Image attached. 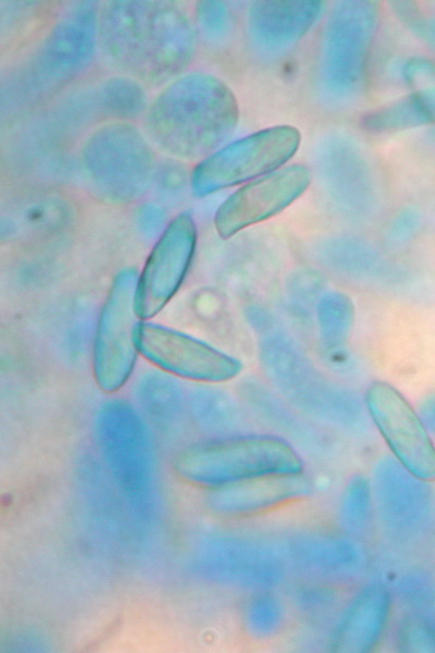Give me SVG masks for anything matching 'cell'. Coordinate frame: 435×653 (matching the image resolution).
Wrapping results in <instances>:
<instances>
[{
	"instance_id": "obj_6",
	"label": "cell",
	"mask_w": 435,
	"mask_h": 653,
	"mask_svg": "<svg viewBox=\"0 0 435 653\" xmlns=\"http://www.w3.org/2000/svg\"><path fill=\"white\" fill-rule=\"evenodd\" d=\"M138 275L121 271L113 280L101 310L94 346V375L107 393L120 390L130 375L138 353L139 325L135 309Z\"/></svg>"
},
{
	"instance_id": "obj_3",
	"label": "cell",
	"mask_w": 435,
	"mask_h": 653,
	"mask_svg": "<svg viewBox=\"0 0 435 653\" xmlns=\"http://www.w3.org/2000/svg\"><path fill=\"white\" fill-rule=\"evenodd\" d=\"M177 468L195 484L216 489L258 478L299 476L303 464L281 440L247 438L189 452L182 456Z\"/></svg>"
},
{
	"instance_id": "obj_2",
	"label": "cell",
	"mask_w": 435,
	"mask_h": 653,
	"mask_svg": "<svg viewBox=\"0 0 435 653\" xmlns=\"http://www.w3.org/2000/svg\"><path fill=\"white\" fill-rule=\"evenodd\" d=\"M238 104L229 87L209 74L185 75L151 103L146 128L151 140L182 159L208 156L236 127Z\"/></svg>"
},
{
	"instance_id": "obj_14",
	"label": "cell",
	"mask_w": 435,
	"mask_h": 653,
	"mask_svg": "<svg viewBox=\"0 0 435 653\" xmlns=\"http://www.w3.org/2000/svg\"><path fill=\"white\" fill-rule=\"evenodd\" d=\"M67 215V204L59 196H28L14 202L3 213L2 232L10 237L40 235L61 227Z\"/></svg>"
},
{
	"instance_id": "obj_12",
	"label": "cell",
	"mask_w": 435,
	"mask_h": 653,
	"mask_svg": "<svg viewBox=\"0 0 435 653\" xmlns=\"http://www.w3.org/2000/svg\"><path fill=\"white\" fill-rule=\"evenodd\" d=\"M96 19L87 7L67 14L52 30L44 50L49 70L64 76L90 57L96 38Z\"/></svg>"
},
{
	"instance_id": "obj_10",
	"label": "cell",
	"mask_w": 435,
	"mask_h": 653,
	"mask_svg": "<svg viewBox=\"0 0 435 653\" xmlns=\"http://www.w3.org/2000/svg\"><path fill=\"white\" fill-rule=\"evenodd\" d=\"M311 173L304 164H290L252 180L234 192L217 209L214 225L229 238L252 224L282 212L304 193Z\"/></svg>"
},
{
	"instance_id": "obj_13",
	"label": "cell",
	"mask_w": 435,
	"mask_h": 653,
	"mask_svg": "<svg viewBox=\"0 0 435 653\" xmlns=\"http://www.w3.org/2000/svg\"><path fill=\"white\" fill-rule=\"evenodd\" d=\"M390 603L381 588H369L353 601L340 625L336 648L366 652L377 645L389 617Z\"/></svg>"
},
{
	"instance_id": "obj_16",
	"label": "cell",
	"mask_w": 435,
	"mask_h": 653,
	"mask_svg": "<svg viewBox=\"0 0 435 653\" xmlns=\"http://www.w3.org/2000/svg\"><path fill=\"white\" fill-rule=\"evenodd\" d=\"M285 614L281 603L271 596L254 600L246 615L249 632L259 639L274 637L283 627Z\"/></svg>"
},
{
	"instance_id": "obj_11",
	"label": "cell",
	"mask_w": 435,
	"mask_h": 653,
	"mask_svg": "<svg viewBox=\"0 0 435 653\" xmlns=\"http://www.w3.org/2000/svg\"><path fill=\"white\" fill-rule=\"evenodd\" d=\"M309 493L310 484L302 475L265 477L213 489L209 501L221 516L247 518L299 502Z\"/></svg>"
},
{
	"instance_id": "obj_4",
	"label": "cell",
	"mask_w": 435,
	"mask_h": 653,
	"mask_svg": "<svg viewBox=\"0 0 435 653\" xmlns=\"http://www.w3.org/2000/svg\"><path fill=\"white\" fill-rule=\"evenodd\" d=\"M83 165L91 186L105 198H137L153 172V155L144 136L124 123L96 131L83 149Z\"/></svg>"
},
{
	"instance_id": "obj_15",
	"label": "cell",
	"mask_w": 435,
	"mask_h": 653,
	"mask_svg": "<svg viewBox=\"0 0 435 653\" xmlns=\"http://www.w3.org/2000/svg\"><path fill=\"white\" fill-rule=\"evenodd\" d=\"M103 102L108 111L119 116L137 114L145 106V94L133 79L116 77L103 87Z\"/></svg>"
},
{
	"instance_id": "obj_7",
	"label": "cell",
	"mask_w": 435,
	"mask_h": 653,
	"mask_svg": "<svg viewBox=\"0 0 435 653\" xmlns=\"http://www.w3.org/2000/svg\"><path fill=\"white\" fill-rule=\"evenodd\" d=\"M366 406L398 464L417 480L435 482V445L409 402L380 381L368 389Z\"/></svg>"
},
{
	"instance_id": "obj_9",
	"label": "cell",
	"mask_w": 435,
	"mask_h": 653,
	"mask_svg": "<svg viewBox=\"0 0 435 653\" xmlns=\"http://www.w3.org/2000/svg\"><path fill=\"white\" fill-rule=\"evenodd\" d=\"M138 353L158 368L174 375L208 383L232 380L241 370L235 358L176 331L139 323Z\"/></svg>"
},
{
	"instance_id": "obj_17",
	"label": "cell",
	"mask_w": 435,
	"mask_h": 653,
	"mask_svg": "<svg viewBox=\"0 0 435 653\" xmlns=\"http://www.w3.org/2000/svg\"><path fill=\"white\" fill-rule=\"evenodd\" d=\"M345 518L355 527L360 528L365 522L370 512L369 488L362 479L351 482L343 502Z\"/></svg>"
},
{
	"instance_id": "obj_5",
	"label": "cell",
	"mask_w": 435,
	"mask_h": 653,
	"mask_svg": "<svg viewBox=\"0 0 435 653\" xmlns=\"http://www.w3.org/2000/svg\"><path fill=\"white\" fill-rule=\"evenodd\" d=\"M300 140V132L290 125L269 127L239 139L195 168L194 193L202 197L273 172L296 153Z\"/></svg>"
},
{
	"instance_id": "obj_1",
	"label": "cell",
	"mask_w": 435,
	"mask_h": 653,
	"mask_svg": "<svg viewBox=\"0 0 435 653\" xmlns=\"http://www.w3.org/2000/svg\"><path fill=\"white\" fill-rule=\"evenodd\" d=\"M99 30L110 57L146 81H161L182 71L194 53L192 26L171 2H111L102 11Z\"/></svg>"
},
{
	"instance_id": "obj_8",
	"label": "cell",
	"mask_w": 435,
	"mask_h": 653,
	"mask_svg": "<svg viewBox=\"0 0 435 653\" xmlns=\"http://www.w3.org/2000/svg\"><path fill=\"white\" fill-rule=\"evenodd\" d=\"M197 232L192 218L181 213L163 231L138 275L135 309L139 319L156 316L174 296L189 268Z\"/></svg>"
}]
</instances>
